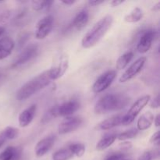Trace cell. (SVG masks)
I'll list each match as a JSON object with an SVG mask.
<instances>
[{"instance_id":"obj_37","label":"cell","mask_w":160,"mask_h":160,"mask_svg":"<svg viewBox=\"0 0 160 160\" xmlns=\"http://www.w3.org/2000/svg\"><path fill=\"white\" fill-rule=\"evenodd\" d=\"M154 123L156 125V128H159L160 124V116L159 114H158L156 117L154 118Z\"/></svg>"},{"instance_id":"obj_1","label":"cell","mask_w":160,"mask_h":160,"mask_svg":"<svg viewBox=\"0 0 160 160\" xmlns=\"http://www.w3.org/2000/svg\"><path fill=\"white\" fill-rule=\"evenodd\" d=\"M113 23V17L106 15L93 25L81 41V45L84 48H90L96 45L106 35Z\"/></svg>"},{"instance_id":"obj_17","label":"cell","mask_w":160,"mask_h":160,"mask_svg":"<svg viewBox=\"0 0 160 160\" xmlns=\"http://www.w3.org/2000/svg\"><path fill=\"white\" fill-rule=\"evenodd\" d=\"M155 116L150 111L144 112L142 114L137 122V129L138 131H143L145 130H148V128H151L154 122Z\"/></svg>"},{"instance_id":"obj_6","label":"cell","mask_w":160,"mask_h":160,"mask_svg":"<svg viewBox=\"0 0 160 160\" xmlns=\"http://www.w3.org/2000/svg\"><path fill=\"white\" fill-rule=\"evenodd\" d=\"M38 45H34V44L28 45L24 49L22 50V52L20 53L18 57L17 58L15 62L12 63V67L16 69L17 67H20L22 66L29 63L38 55Z\"/></svg>"},{"instance_id":"obj_27","label":"cell","mask_w":160,"mask_h":160,"mask_svg":"<svg viewBox=\"0 0 160 160\" xmlns=\"http://www.w3.org/2000/svg\"><path fill=\"white\" fill-rule=\"evenodd\" d=\"M4 131L8 140H12V139L17 138L19 136V130L12 127H6L4 129Z\"/></svg>"},{"instance_id":"obj_32","label":"cell","mask_w":160,"mask_h":160,"mask_svg":"<svg viewBox=\"0 0 160 160\" xmlns=\"http://www.w3.org/2000/svg\"><path fill=\"white\" fill-rule=\"evenodd\" d=\"M152 156V153L150 152H145L139 157L138 160H151Z\"/></svg>"},{"instance_id":"obj_21","label":"cell","mask_w":160,"mask_h":160,"mask_svg":"<svg viewBox=\"0 0 160 160\" xmlns=\"http://www.w3.org/2000/svg\"><path fill=\"white\" fill-rule=\"evenodd\" d=\"M73 157V152L70 150L69 145L60 148L56 152L53 153L52 159L53 160H70Z\"/></svg>"},{"instance_id":"obj_36","label":"cell","mask_w":160,"mask_h":160,"mask_svg":"<svg viewBox=\"0 0 160 160\" xmlns=\"http://www.w3.org/2000/svg\"><path fill=\"white\" fill-rule=\"evenodd\" d=\"M160 10V2H158L157 3L154 5L152 8V11H154V12H159Z\"/></svg>"},{"instance_id":"obj_39","label":"cell","mask_w":160,"mask_h":160,"mask_svg":"<svg viewBox=\"0 0 160 160\" xmlns=\"http://www.w3.org/2000/svg\"><path fill=\"white\" fill-rule=\"evenodd\" d=\"M4 31H5V28H3V27H0V36L4 33Z\"/></svg>"},{"instance_id":"obj_12","label":"cell","mask_w":160,"mask_h":160,"mask_svg":"<svg viewBox=\"0 0 160 160\" xmlns=\"http://www.w3.org/2000/svg\"><path fill=\"white\" fill-rule=\"evenodd\" d=\"M55 142H56L55 135H48L39 141L34 148V152L37 157H42L47 154L52 149Z\"/></svg>"},{"instance_id":"obj_30","label":"cell","mask_w":160,"mask_h":160,"mask_svg":"<svg viewBox=\"0 0 160 160\" xmlns=\"http://www.w3.org/2000/svg\"><path fill=\"white\" fill-rule=\"evenodd\" d=\"M124 157V155L122 153H116L109 156L106 160H122Z\"/></svg>"},{"instance_id":"obj_20","label":"cell","mask_w":160,"mask_h":160,"mask_svg":"<svg viewBox=\"0 0 160 160\" xmlns=\"http://www.w3.org/2000/svg\"><path fill=\"white\" fill-rule=\"evenodd\" d=\"M117 134H109L105 135L102 138L100 139L96 144L95 148L98 151H103L109 147H110L112 144L117 140Z\"/></svg>"},{"instance_id":"obj_18","label":"cell","mask_w":160,"mask_h":160,"mask_svg":"<svg viewBox=\"0 0 160 160\" xmlns=\"http://www.w3.org/2000/svg\"><path fill=\"white\" fill-rule=\"evenodd\" d=\"M22 149L20 147L9 146L0 153V160H20Z\"/></svg>"},{"instance_id":"obj_38","label":"cell","mask_w":160,"mask_h":160,"mask_svg":"<svg viewBox=\"0 0 160 160\" xmlns=\"http://www.w3.org/2000/svg\"><path fill=\"white\" fill-rule=\"evenodd\" d=\"M120 145H121L123 148H130L131 146H132L131 142H124L123 143L120 144Z\"/></svg>"},{"instance_id":"obj_24","label":"cell","mask_w":160,"mask_h":160,"mask_svg":"<svg viewBox=\"0 0 160 160\" xmlns=\"http://www.w3.org/2000/svg\"><path fill=\"white\" fill-rule=\"evenodd\" d=\"M54 3L53 1H44V0H34L31 2L32 9L35 11H48Z\"/></svg>"},{"instance_id":"obj_4","label":"cell","mask_w":160,"mask_h":160,"mask_svg":"<svg viewBox=\"0 0 160 160\" xmlns=\"http://www.w3.org/2000/svg\"><path fill=\"white\" fill-rule=\"evenodd\" d=\"M69 68V57L63 52H59L53 57L51 67L48 70V76L52 81L62 78Z\"/></svg>"},{"instance_id":"obj_7","label":"cell","mask_w":160,"mask_h":160,"mask_svg":"<svg viewBox=\"0 0 160 160\" xmlns=\"http://www.w3.org/2000/svg\"><path fill=\"white\" fill-rule=\"evenodd\" d=\"M117 77V71L113 70H108L100 75L92 85V91L94 93L98 94L104 92L108 88Z\"/></svg>"},{"instance_id":"obj_28","label":"cell","mask_w":160,"mask_h":160,"mask_svg":"<svg viewBox=\"0 0 160 160\" xmlns=\"http://www.w3.org/2000/svg\"><path fill=\"white\" fill-rule=\"evenodd\" d=\"M149 142L154 145H159L160 142V136H159V131H157L156 133L152 135L150 138Z\"/></svg>"},{"instance_id":"obj_26","label":"cell","mask_w":160,"mask_h":160,"mask_svg":"<svg viewBox=\"0 0 160 160\" xmlns=\"http://www.w3.org/2000/svg\"><path fill=\"white\" fill-rule=\"evenodd\" d=\"M70 150L73 152V156L82 157L85 153V146L82 143H73L69 145Z\"/></svg>"},{"instance_id":"obj_23","label":"cell","mask_w":160,"mask_h":160,"mask_svg":"<svg viewBox=\"0 0 160 160\" xmlns=\"http://www.w3.org/2000/svg\"><path fill=\"white\" fill-rule=\"evenodd\" d=\"M143 17V12L139 7H135L124 17V21L127 23H137Z\"/></svg>"},{"instance_id":"obj_13","label":"cell","mask_w":160,"mask_h":160,"mask_svg":"<svg viewBox=\"0 0 160 160\" xmlns=\"http://www.w3.org/2000/svg\"><path fill=\"white\" fill-rule=\"evenodd\" d=\"M156 33L154 31H147L141 36L137 45V50L138 52L146 53L150 49L156 38Z\"/></svg>"},{"instance_id":"obj_3","label":"cell","mask_w":160,"mask_h":160,"mask_svg":"<svg viewBox=\"0 0 160 160\" xmlns=\"http://www.w3.org/2000/svg\"><path fill=\"white\" fill-rule=\"evenodd\" d=\"M52 80L48 76V70L42 72L40 74L33 78L25 83L17 92V99L18 101H24L31 98L41 90L45 88L51 82Z\"/></svg>"},{"instance_id":"obj_10","label":"cell","mask_w":160,"mask_h":160,"mask_svg":"<svg viewBox=\"0 0 160 160\" xmlns=\"http://www.w3.org/2000/svg\"><path fill=\"white\" fill-rule=\"evenodd\" d=\"M80 102L78 100L72 99L65 102L59 106L52 107L56 117H71L74 112L80 109Z\"/></svg>"},{"instance_id":"obj_9","label":"cell","mask_w":160,"mask_h":160,"mask_svg":"<svg viewBox=\"0 0 160 160\" xmlns=\"http://www.w3.org/2000/svg\"><path fill=\"white\" fill-rule=\"evenodd\" d=\"M54 18L48 15L41 19L35 27V38L38 40H43L51 33L53 28Z\"/></svg>"},{"instance_id":"obj_15","label":"cell","mask_w":160,"mask_h":160,"mask_svg":"<svg viewBox=\"0 0 160 160\" xmlns=\"http://www.w3.org/2000/svg\"><path fill=\"white\" fill-rule=\"evenodd\" d=\"M15 42L10 37H3L0 39V60L7 58L12 53Z\"/></svg>"},{"instance_id":"obj_33","label":"cell","mask_w":160,"mask_h":160,"mask_svg":"<svg viewBox=\"0 0 160 160\" xmlns=\"http://www.w3.org/2000/svg\"><path fill=\"white\" fill-rule=\"evenodd\" d=\"M123 2H124V1H123V0H112L110 2L109 5L111 6V7H117V6L123 4Z\"/></svg>"},{"instance_id":"obj_5","label":"cell","mask_w":160,"mask_h":160,"mask_svg":"<svg viewBox=\"0 0 160 160\" xmlns=\"http://www.w3.org/2000/svg\"><path fill=\"white\" fill-rule=\"evenodd\" d=\"M150 100H151V96L149 95H143L141 98H139L138 99L136 100L134 104L130 108L128 112L125 115H123L121 124L124 125V126H128V125L134 122V119L140 113L141 111L145 108V106L148 105Z\"/></svg>"},{"instance_id":"obj_34","label":"cell","mask_w":160,"mask_h":160,"mask_svg":"<svg viewBox=\"0 0 160 160\" xmlns=\"http://www.w3.org/2000/svg\"><path fill=\"white\" fill-rule=\"evenodd\" d=\"M104 2V1H99V0H92V1H89L88 3L90 6H99V5L102 4Z\"/></svg>"},{"instance_id":"obj_8","label":"cell","mask_w":160,"mask_h":160,"mask_svg":"<svg viewBox=\"0 0 160 160\" xmlns=\"http://www.w3.org/2000/svg\"><path fill=\"white\" fill-rule=\"evenodd\" d=\"M84 123V119L81 117H68L64 119L58 127V132L61 135L70 134L77 131Z\"/></svg>"},{"instance_id":"obj_35","label":"cell","mask_w":160,"mask_h":160,"mask_svg":"<svg viewBox=\"0 0 160 160\" xmlns=\"http://www.w3.org/2000/svg\"><path fill=\"white\" fill-rule=\"evenodd\" d=\"M75 2H76V1H74V0H62V1H61V3L66 5V6H72Z\"/></svg>"},{"instance_id":"obj_29","label":"cell","mask_w":160,"mask_h":160,"mask_svg":"<svg viewBox=\"0 0 160 160\" xmlns=\"http://www.w3.org/2000/svg\"><path fill=\"white\" fill-rule=\"evenodd\" d=\"M150 107L152 109H158L159 107V95H156L152 100H151L150 102Z\"/></svg>"},{"instance_id":"obj_11","label":"cell","mask_w":160,"mask_h":160,"mask_svg":"<svg viewBox=\"0 0 160 160\" xmlns=\"http://www.w3.org/2000/svg\"><path fill=\"white\" fill-rule=\"evenodd\" d=\"M147 61V58L145 56L138 58L134 62H133L126 70L124 73L121 75L119 78V82L120 83H125L129 81L130 80L133 79L135 78L143 69L145 62Z\"/></svg>"},{"instance_id":"obj_25","label":"cell","mask_w":160,"mask_h":160,"mask_svg":"<svg viewBox=\"0 0 160 160\" xmlns=\"http://www.w3.org/2000/svg\"><path fill=\"white\" fill-rule=\"evenodd\" d=\"M138 134V131L137 128H132V129L128 130V131L122 132L117 135V139L119 141H123V142H128V140L134 138Z\"/></svg>"},{"instance_id":"obj_2","label":"cell","mask_w":160,"mask_h":160,"mask_svg":"<svg viewBox=\"0 0 160 160\" xmlns=\"http://www.w3.org/2000/svg\"><path fill=\"white\" fill-rule=\"evenodd\" d=\"M128 96L120 94H109L100 98L95 105L97 114H106L123 109L130 103Z\"/></svg>"},{"instance_id":"obj_14","label":"cell","mask_w":160,"mask_h":160,"mask_svg":"<svg viewBox=\"0 0 160 160\" xmlns=\"http://www.w3.org/2000/svg\"><path fill=\"white\" fill-rule=\"evenodd\" d=\"M36 110H37V106L31 105V106L20 112L18 117L19 125L20 128H26L31 124L32 120H34V116H35Z\"/></svg>"},{"instance_id":"obj_22","label":"cell","mask_w":160,"mask_h":160,"mask_svg":"<svg viewBox=\"0 0 160 160\" xmlns=\"http://www.w3.org/2000/svg\"><path fill=\"white\" fill-rule=\"evenodd\" d=\"M133 58H134V53L132 52H128L123 54L117 60L116 69L118 70H123L131 62Z\"/></svg>"},{"instance_id":"obj_19","label":"cell","mask_w":160,"mask_h":160,"mask_svg":"<svg viewBox=\"0 0 160 160\" xmlns=\"http://www.w3.org/2000/svg\"><path fill=\"white\" fill-rule=\"evenodd\" d=\"M89 21V14L86 10H81L78 12L73 20V26L78 31H81L85 28Z\"/></svg>"},{"instance_id":"obj_16","label":"cell","mask_w":160,"mask_h":160,"mask_svg":"<svg viewBox=\"0 0 160 160\" xmlns=\"http://www.w3.org/2000/svg\"><path fill=\"white\" fill-rule=\"evenodd\" d=\"M122 117H123L122 114H117V115L112 116L98 123L96 126V129L98 131H108L115 127L119 126L121 124Z\"/></svg>"},{"instance_id":"obj_31","label":"cell","mask_w":160,"mask_h":160,"mask_svg":"<svg viewBox=\"0 0 160 160\" xmlns=\"http://www.w3.org/2000/svg\"><path fill=\"white\" fill-rule=\"evenodd\" d=\"M7 140L8 138L6 137V133H5L4 130H2V131H0V148H1V147L4 145V143Z\"/></svg>"}]
</instances>
